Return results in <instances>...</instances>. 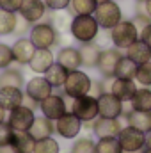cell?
Wrapping results in <instances>:
<instances>
[{
	"label": "cell",
	"mask_w": 151,
	"mask_h": 153,
	"mask_svg": "<svg viewBox=\"0 0 151 153\" xmlns=\"http://www.w3.org/2000/svg\"><path fill=\"white\" fill-rule=\"evenodd\" d=\"M100 30L101 29L93 14H73L71 25H70V34L80 45L96 41L100 36Z\"/></svg>",
	"instance_id": "1"
},
{
	"label": "cell",
	"mask_w": 151,
	"mask_h": 153,
	"mask_svg": "<svg viewBox=\"0 0 151 153\" xmlns=\"http://www.w3.org/2000/svg\"><path fill=\"white\" fill-rule=\"evenodd\" d=\"M29 39L36 48H55L61 45V32L50 22H39L30 27Z\"/></svg>",
	"instance_id": "2"
},
{
	"label": "cell",
	"mask_w": 151,
	"mask_h": 153,
	"mask_svg": "<svg viewBox=\"0 0 151 153\" xmlns=\"http://www.w3.org/2000/svg\"><path fill=\"white\" fill-rule=\"evenodd\" d=\"M109 39H110L112 46L119 48V50H126L132 43H135L139 39V30L132 20L123 18L117 25H114L109 30Z\"/></svg>",
	"instance_id": "3"
},
{
	"label": "cell",
	"mask_w": 151,
	"mask_h": 153,
	"mask_svg": "<svg viewBox=\"0 0 151 153\" xmlns=\"http://www.w3.org/2000/svg\"><path fill=\"white\" fill-rule=\"evenodd\" d=\"M91 84H93V78L87 75L85 71L82 70H73L68 73V78L62 85V91H64V96L75 100L80 96H85L89 94L91 91Z\"/></svg>",
	"instance_id": "4"
},
{
	"label": "cell",
	"mask_w": 151,
	"mask_h": 153,
	"mask_svg": "<svg viewBox=\"0 0 151 153\" xmlns=\"http://www.w3.org/2000/svg\"><path fill=\"white\" fill-rule=\"evenodd\" d=\"M93 16L96 18L101 30H110L114 25H117L123 20V9L115 0H109V2L98 4Z\"/></svg>",
	"instance_id": "5"
},
{
	"label": "cell",
	"mask_w": 151,
	"mask_h": 153,
	"mask_svg": "<svg viewBox=\"0 0 151 153\" xmlns=\"http://www.w3.org/2000/svg\"><path fill=\"white\" fill-rule=\"evenodd\" d=\"M117 141L123 148V152H141L144 150V143H146V134L135 126H123L121 132L117 134Z\"/></svg>",
	"instance_id": "6"
},
{
	"label": "cell",
	"mask_w": 151,
	"mask_h": 153,
	"mask_svg": "<svg viewBox=\"0 0 151 153\" xmlns=\"http://www.w3.org/2000/svg\"><path fill=\"white\" fill-rule=\"evenodd\" d=\"M71 112L82 123L94 121L98 117V98L93 96V94H85V96L75 98L73 103H71Z\"/></svg>",
	"instance_id": "7"
},
{
	"label": "cell",
	"mask_w": 151,
	"mask_h": 153,
	"mask_svg": "<svg viewBox=\"0 0 151 153\" xmlns=\"http://www.w3.org/2000/svg\"><path fill=\"white\" fill-rule=\"evenodd\" d=\"M34 119H36L34 111L29 109L27 105L14 107L13 111H9V116H7V123L11 125L14 132H29Z\"/></svg>",
	"instance_id": "8"
},
{
	"label": "cell",
	"mask_w": 151,
	"mask_h": 153,
	"mask_svg": "<svg viewBox=\"0 0 151 153\" xmlns=\"http://www.w3.org/2000/svg\"><path fill=\"white\" fill-rule=\"evenodd\" d=\"M53 126H55V134H59L62 139H76L82 130V121L71 111H68L66 114H62L59 119L53 121Z\"/></svg>",
	"instance_id": "9"
},
{
	"label": "cell",
	"mask_w": 151,
	"mask_h": 153,
	"mask_svg": "<svg viewBox=\"0 0 151 153\" xmlns=\"http://www.w3.org/2000/svg\"><path fill=\"white\" fill-rule=\"evenodd\" d=\"M39 111L41 114L52 121L59 119L62 114L68 112V105H66V100L62 94H57V93H52L50 96H46L44 100L39 102Z\"/></svg>",
	"instance_id": "10"
},
{
	"label": "cell",
	"mask_w": 151,
	"mask_h": 153,
	"mask_svg": "<svg viewBox=\"0 0 151 153\" xmlns=\"http://www.w3.org/2000/svg\"><path fill=\"white\" fill-rule=\"evenodd\" d=\"M48 13L50 11H48V7L44 5L43 0H23L21 7L18 11V14L23 20H27L30 25L39 23V22H46Z\"/></svg>",
	"instance_id": "11"
},
{
	"label": "cell",
	"mask_w": 151,
	"mask_h": 153,
	"mask_svg": "<svg viewBox=\"0 0 151 153\" xmlns=\"http://www.w3.org/2000/svg\"><path fill=\"white\" fill-rule=\"evenodd\" d=\"M124 109V102H121L112 93H101L98 96V116L101 117H121Z\"/></svg>",
	"instance_id": "12"
},
{
	"label": "cell",
	"mask_w": 151,
	"mask_h": 153,
	"mask_svg": "<svg viewBox=\"0 0 151 153\" xmlns=\"http://www.w3.org/2000/svg\"><path fill=\"white\" fill-rule=\"evenodd\" d=\"M123 50L115 48V46H109V48H103L101 53H100V59H98V71L101 76H114V70L117 66V61L123 57Z\"/></svg>",
	"instance_id": "13"
},
{
	"label": "cell",
	"mask_w": 151,
	"mask_h": 153,
	"mask_svg": "<svg viewBox=\"0 0 151 153\" xmlns=\"http://www.w3.org/2000/svg\"><path fill=\"white\" fill-rule=\"evenodd\" d=\"M25 96L36 100V102H41L44 100L46 96H50L53 93V87L48 84V80L44 78V75H38V76H32L29 78V82H25Z\"/></svg>",
	"instance_id": "14"
},
{
	"label": "cell",
	"mask_w": 151,
	"mask_h": 153,
	"mask_svg": "<svg viewBox=\"0 0 151 153\" xmlns=\"http://www.w3.org/2000/svg\"><path fill=\"white\" fill-rule=\"evenodd\" d=\"M123 125L119 121V117H101L98 116L93 121V134L100 139V137H117V134L121 132Z\"/></svg>",
	"instance_id": "15"
},
{
	"label": "cell",
	"mask_w": 151,
	"mask_h": 153,
	"mask_svg": "<svg viewBox=\"0 0 151 153\" xmlns=\"http://www.w3.org/2000/svg\"><path fill=\"white\" fill-rule=\"evenodd\" d=\"M55 62V55L52 52V48H36L32 59L29 61V68L30 71H34L36 75H44L46 70Z\"/></svg>",
	"instance_id": "16"
},
{
	"label": "cell",
	"mask_w": 151,
	"mask_h": 153,
	"mask_svg": "<svg viewBox=\"0 0 151 153\" xmlns=\"http://www.w3.org/2000/svg\"><path fill=\"white\" fill-rule=\"evenodd\" d=\"M55 61H57L59 64H62L68 71H73V70H80V68H82L80 50H78L76 46H71V45L61 46V48H59V52H57Z\"/></svg>",
	"instance_id": "17"
},
{
	"label": "cell",
	"mask_w": 151,
	"mask_h": 153,
	"mask_svg": "<svg viewBox=\"0 0 151 153\" xmlns=\"http://www.w3.org/2000/svg\"><path fill=\"white\" fill-rule=\"evenodd\" d=\"M11 46H13L14 62L21 64V66L29 64V61L32 59V55H34V52H36V46L32 45V41L29 39V36H27V38H18Z\"/></svg>",
	"instance_id": "18"
},
{
	"label": "cell",
	"mask_w": 151,
	"mask_h": 153,
	"mask_svg": "<svg viewBox=\"0 0 151 153\" xmlns=\"http://www.w3.org/2000/svg\"><path fill=\"white\" fill-rule=\"evenodd\" d=\"M135 91H137L135 80H132V78H115L114 76L110 93H112L114 96H117L121 102H130L133 98Z\"/></svg>",
	"instance_id": "19"
},
{
	"label": "cell",
	"mask_w": 151,
	"mask_h": 153,
	"mask_svg": "<svg viewBox=\"0 0 151 153\" xmlns=\"http://www.w3.org/2000/svg\"><path fill=\"white\" fill-rule=\"evenodd\" d=\"M23 91L20 87H0V105L9 112L14 107L23 105Z\"/></svg>",
	"instance_id": "20"
},
{
	"label": "cell",
	"mask_w": 151,
	"mask_h": 153,
	"mask_svg": "<svg viewBox=\"0 0 151 153\" xmlns=\"http://www.w3.org/2000/svg\"><path fill=\"white\" fill-rule=\"evenodd\" d=\"M80 50V57H82V66L85 68H96L100 53H101V45L98 41H91V43H84L78 46Z\"/></svg>",
	"instance_id": "21"
},
{
	"label": "cell",
	"mask_w": 151,
	"mask_h": 153,
	"mask_svg": "<svg viewBox=\"0 0 151 153\" xmlns=\"http://www.w3.org/2000/svg\"><path fill=\"white\" fill-rule=\"evenodd\" d=\"M123 117L128 121L130 126H135L139 130H142L144 134L151 130V112H142V111H133L130 109H123Z\"/></svg>",
	"instance_id": "22"
},
{
	"label": "cell",
	"mask_w": 151,
	"mask_h": 153,
	"mask_svg": "<svg viewBox=\"0 0 151 153\" xmlns=\"http://www.w3.org/2000/svg\"><path fill=\"white\" fill-rule=\"evenodd\" d=\"M124 55H126L128 59H132L135 64H142V62L151 61V48L142 41V39H137L135 43H132V45L124 50Z\"/></svg>",
	"instance_id": "23"
},
{
	"label": "cell",
	"mask_w": 151,
	"mask_h": 153,
	"mask_svg": "<svg viewBox=\"0 0 151 153\" xmlns=\"http://www.w3.org/2000/svg\"><path fill=\"white\" fill-rule=\"evenodd\" d=\"M29 134H30L36 141L44 139V137H52V134H55L53 121H52V119H48V117H44L43 114L39 116V117L36 116V119H34V123H32V126H30Z\"/></svg>",
	"instance_id": "24"
},
{
	"label": "cell",
	"mask_w": 151,
	"mask_h": 153,
	"mask_svg": "<svg viewBox=\"0 0 151 153\" xmlns=\"http://www.w3.org/2000/svg\"><path fill=\"white\" fill-rule=\"evenodd\" d=\"M73 20V13L70 9H62V11H50L46 22H50L61 34L62 32H70V25Z\"/></svg>",
	"instance_id": "25"
},
{
	"label": "cell",
	"mask_w": 151,
	"mask_h": 153,
	"mask_svg": "<svg viewBox=\"0 0 151 153\" xmlns=\"http://www.w3.org/2000/svg\"><path fill=\"white\" fill-rule=\"evenodd\" d=\"M68 70L62 66V64H59L57 61L46 70V73H44V78L48 80V84L53 87V89H61L62 85H64V82H66V78H68Z\"/></svg>",
	"instance_id": "26"
},
{
	"label": "cell",
	"mask_w": 151,
	"mask_h": 153,
	"mask_svg": "<svg viewBox=\"0 0 151 153\" xmlns=\"http://www.w3.org/2000/svg\"><path fill=\"white\" fill-rule=\"evenodd\" d=\"M130 107L133 111H142V112H151V89L150 87H137L133 98L130 100Z\"/></svg>",
	"instance_id": "27"
},
{
	"label": "cell",
	"mask_w": 151,
	"mask_h": 153,
	"mask_svg": "<svg viewBox=\"0 0 151 153\" xmlns=\"http://www.w3.org/2000/svg\"><path fill=\"white\" fill-rule=\"evenodd\" d=\"M23 87L25 85V78H23V73L18 70V68H13V66H9V68H5V70H2V73H0V87Z\"/></svg>",
	"instance_id": "28"
},
{
	"label": "cell",
	"mask_w": 151,
	"mask_h": 153,
	"mask_svg": "<svg viewBox=\"0 0 151 153\" xmlns=\"http://www.w3.org/2000/svg\"><path fill=\"white\" fill-rule=\"evenodd\" d=\"M137 66L132 59H128L126 55H123L119 61H117V66L114 70V76L115 78H132L135 80V73H137Z\"/></svg>",
	"instance_id": "29"
},
{
	"label": "cell",
	"mask_w": 151,
	"mask_h": 153,
	"mask_svg": "<svg viewBox=\"0 0 151 153\" xmlns=\"http://www.w3.org/2000/svg\"><path fill=\"white\" fill-rule=\"evenodd\" d=\"M18 153H32L34 152V144L36 139L29 134V132H14L13 143H11Z\"/></svg>",
	"instance_id": "30"
},
{
	"label": "cell",
	"mask_w": 151,
	"mask_h": 153,
	"mask_svg": "<svg viewBox=\"0 0 151 153\" xmlns=\"http://www.w3.org/2000/svg\"><path fill=\"white\" fill-rule=\"evenodd\" d=\"M16 22H18V13H9L0 9V38L14 34Z\"/></svg>",
	"instance_id": "31"
},
{
	"label": "cell",
	"mask_w": 151,
	"mask_h": 153,
	"mask_svg": "<svg viewBox=\"0 0 151 153\" xmlns=\"http://www.w3.org/2000/svg\"><path fill=\"white\" fill-rule=\"evenodd\" d=\"M98 7V0H71L70 11L73 14H94Z\"/></svg>",
	"instance_id": "32"
},
{
	"label": "cell",
	"mask_w": 151,
	"mask_h": 153,
	"mask_svg": "<svg viewBox=\"0 0 151 153\" xmlns=\"http://www.w3.org/2000/svg\"><path fill=\"white\" fill-rule=\"evenodd\" d=\"M96 153H123L117 137H100L96 141Z\"/></svg>",
	"instance_id": "33"
},
{
	"label": "cell",
	"mask_w": 151,
	"mask_h": 153,
	"mask_svg": "<svg viewBox=\"0 0 151 153\" xmlns=\"http://www.w3.org/2000/svg\"><path fill=\"white\" fill-rule=\"evenodd\" d=\"M32 153H61V144L53 137H44L36 141Z\"/></svg>",
	"instance_id": "34"
},
{
	"label": "cell",
	"mask_w": 151,
	"mask_h": 153,
	"mask_svg": "<svg viewBox=\"0 0 151 153\" xmlns=\"http://www.w3.org/2000/svg\"><path fill=\"white\" fill-rule=\"evenodd\" d=\"M70 153H96V141L91 137H78L75 139Z\"/></svg>",
	"instance_id": "35"
},
{
	"label": "cell",
	"mask_w": 151,
	"mask_h": 153,
	"mask_svg": "<svg viewBox=\"0 0 151 153\" xmlns=\"http://www.w3.org/2000/svg\"><path fill=\"white\" fill-rule=\"evenodd\" d=\"M135 80H137L142 87H151V61L142 62V64L137 66Z\"/></svg>",
	"instance_id": "36"
},
{
	"label": "cell",
	"mask_w": 151,
	"mask_h": 153,
	"mask_svg": "<svg viewBox=\"0 0 151 153\" xmlns=\"http://www.w3.org/2000/svg\"><path fill=\"white\" fill-rule=\"evenodd\" d=\"M14 62V55H13V46L0 41V70H5L9 66H13Z\"/></svg>",
	"instance_id": "37"
},
{
	"label": "cell",
	"mask_w": 151,
	"mask_h": 153,
	"mask_svg": "<svg viewBox=\"0 0 151 153\" xmlns=\"http://www.w3.org/2000/svg\"><path fill=\"white\" fill-rule=\"evenodd\" d=\"M132 22H133V25L137 27V30H139V32H141L144 27H148V25L151 23V18L144 13V4H139V2H137V11H135V14H133Z\"/></svg>",
	"instance_id": "38"
},
{
	"label": "cell",
	"mask_w": 151,
	"mask_h": 153,
	"mask_svg": "<svg viewBox=\"0 0 151 153\" xmlns=\"http://www.w3.org/2000/svg\"><path fill=\"white\" fill-rule=\"evenodd\" d=\"M13 137H14V130L11 128V125L5 121L0 123V146H5V144H11L13 143Z\"/></svg>",
	"instance_id": "39"
},
{
	"label": "cell",
	"mask_w": 151,
	"mask_h": 153,
	"mask_svg": "<svg viewBox=\"0 0 151 153\" xmlns=\"http://www.w3.org/2000/svg\"><path fill=\"white\" fill-rule=\"evenodd\" d=\"M30 23L27 22V20H23L20 14H18V22H16V29H14V36H18V38H27L29 36V32H30Z\"/></svg>",
	"instance_id": "40"
},
{
	"label": "cell",
	"mask_w": 151,
	"mask_h": 153,
	"mask_svg": "<svg viewBox=\"0 0 151 153\" xmlns=\"http://www.w3.org/2000/svg\"><path fill=\"white\" fill-rule=\"evenodd\" d=\"M44 5L48 7V11H62V9H68L71 0H43Z\"/></svg>",
	"instance_id": "41"
},
{
	"label": "cell",
	"mask_w": 151,
	"mask_h": 153,
	"mask_svg": "<svg viewBox=\"0 0 151 153\" xmlns=\"http://www.w3.org/2000/svg\"><path fill=\"white\" fill-rule=\"evenodd\" d=\"M21 4L23 0H0V9L9 11V13H18Z\"/></svg>",
	"instance_id": "42"
},
{
	"label": "cell",
	"mask_w": 151,
	"mask_h": 153,
	"mask_svg": "<svg viewBox=\"0 0 151 153\" xmlns=\"http://www.w3.org/2000/svg\"><path fill=\"white\" fill-rule=\"evenodd\" d=\"M101 93H105V87H103V80H93L89 94H93V96H96V98H98Z\"/></svg>",
	"instance_id": "43"
},
{
	"label": "cell",
	"mask_w": 151,
	"mask_h": 153,
	"mask_svg": "<svg viewBox=\"0 0 151 153\" xmlns=\"http://www.w3.org/2000/svg\"><path fill=\"white\" fill-rule=\"evenodd\" d=\"M139 39H142V41L151 48V23L148 25V27H144V29L139 32Z\"/></svg>",
	"instance_id": "44"
},
{
	"label": "cell",
	"mask_w": 151,
	"mask_h": 153,
	"mask_svg": "<svg viewBox=\"0 0 151 153\" xmlns=\"http://www.w3.org/2000/svg\"><path fill=\"white\" fill-rule=\"evenodd\" d=\"M23 94H25V93H23ZM23 105H27V107H29V109H32V111L39 109V102L32 100V98H29V96H23Z\"/></svg>",
	"instance_id": "45"
},
{
	"label": "cell",
	"mask_w": 151,
	"mask_h": 153,
	"mask_svg": "<svg viewBox=\"0 0 151 153\" xmlns=\"http://www.w3.org/2000/svg\"><path fill=\"white\" fill-rule=\"evenodd\" d=\"M0 153H18V152L13 144H5V146H0Z\"/></svg>",
	"instance_id": "46"
},
{
	"label": "cell",
	"mask_w": 151,
	"mask_h": 153,
	"mask_svg": "<svg viewBox=\"0 0 151 153\" xmlns=\"http://www.w3.org/2000/svg\"><path fill=\"white\" fill-rule=\"evenodd\" d=\"M144 13L151 18V0H146V2H144Z\"/></svg>",
	"instance_id": "47"
},
{
	"label": "cell",
	"mask_w": 151,
	"mask_h": 153,
	"mask_svg": "<svg viewBox=\"0 0 151 153\" xmlns=\"http://www.w3.org/2000/svg\"><path fill=\"white\" fill-rule=\"evenodd\" d=\"M144 148H151V130L146 132V143H144Z\"/></svg>",
	"instance_id": "48"
},
{
	"label": "cell",
	"mask_w": 151,
	"mask_h": 153,
	"mask_svg": "<svg viewBox=\"0 0 151 153\" xmlns=\"http://www.w3.org/2000/svg\"><path fill=\"white\" fill-rule=\"evenodd\" d=\"M7 111H5V109H4V107H2V105H0V123H2V121H5V119H7Z\"/></svg>",
	"instance_id": "49"
},
{
	"label": "cell",
	"mask_w": 151,
	"mask_h": 153,
	"mask_svg": "<svg viewBox=\"0 0 151 153\" xmlns=\"http://www.w3.org/2000/svg\"><path fill=\"white\" fill-rule=\"evenodd\" d=\"M141 153H151V148H144V150H142Z\"/></svg>",
	"instance_id": "50"
},
{
	"label": "cell",
	"mask_w": 151,
	"mask_h": 153,
	"mask_svg": "<svg viewBox=\"0 0 151 153\" xmlns=\"http://www.w3.org/2000/svg\"><path fill=\"white\" fill-rule=\"evenodd\" d=\"M142 152V150H141ZM141 152H123V153H141Z\"/></svg>",
	"instance_id": "51"
},
{
	"label": "cell",
	"mask_w": 151,
	"mask_h": 153,
	"mask_svg": "<svg viewBox=\"0 0 151 153\" xmlns=\"http://www.w3.org/2000/svg\"><path fill=\"white\" fill-rule=\"evenodd\" d=\"M135 2H139V4H144V2H146V0H135Z\"/></svg>",
	"instance_id": "52"
},
{
	"label": "cell",
	"mask_w": 151,
	"mask_h": 153,
	"mask_svg": "<svg viewBox=\"0 0 151 153\" xmlns=\"http://www.w3.org/2000/svg\"><path fill=\"white\" fill-rule=\"evenodd\" d=\"M101 2H109V0H98V4H101Z\"/></svg>",
	"instance_id": "53"
}]
</instances>
